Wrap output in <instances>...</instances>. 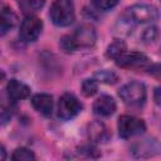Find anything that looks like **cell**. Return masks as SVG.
<instances>
[{"label": "cell", "instance_id": "7", "mask_svg": "<svg viewBox=\"0 0 161 161\" xmlns=\"http://www.w3.org/2000/svg\"><path fill=\"white\" fill-rule=\"evenodd\" d=\"M160 152V145L156 138H143L136 141L131 147V153L137 158H148Z\"/></svg>", "mask_w": 161, "mask_h": 161}, {"label": "cell", "instance_id": "2", "mask_svg": "<svg viewBox=\"0 0 161 161\" xmlns=\"http://www.w3.org/2000/svg\"><path fill=\"white\" fill-rule=\"evenodd\" d=\"M49 16L57 26L70 25L75 18L73 0H54L50 6Z\"/></svg>", "mask_w": 161, "mask_h": 161}, {"label": "cell", "instance_id": "16", "mask_svg": "<svg viewBox=\"0 0 161 161\" xmlns=\"http://www.w3.org/2000/svg\"><path fill=\"white\" fill-rule=\"evenodd\" d=\"M11 158L14 161H30V160H35V155L31 150L26 147H19L13 152Z\"/></svg>", "mask_w": 161, "mask_h": 161}, {"label": "cell", "instance_id": "15", "mask_svg": "<svg viewBox=\"0 0 161 161\" xmlns=\"http://www.w3.org/2000/svg\"><path fill=\"white\" fill-rule=\"evenodd\" d=\"M127 49H126V43L123 42V40H114L113 43H111L109 45H108V48H107V50H106V55L108 57V58H112V59H117L121 54H123L125 52H126Z\"/></svg>", "mask_w": 161, "mask_h": 161}, {"label": "cell", "instance_id": "1", "mask_svg": "<svg viewBox=\"0 0 161 161\" xmlns=\"http://www.w3.org/2000/svg\"><path fill=\"white\" fill-rule=\"evenodd\" d=\"M158 19L157 8L147 4H136L128 6L122 14V20L126 24H146L153 23Z\"/></svg>", "mask_w": 161, "mask_h": 161}, {"label": "cell", "instance_id": "8", "mask_svg": "<svg viewBox=\"0 0 161 161\" xmlns=\"http://www.w3.org/2000/svg\"><path fill=\"white\" fill-rule=\"evenodd\" d=\"M70 35L75 43L77 49L78 48H91L94 45L96 39H97L96 29L91 24H82Z\"/></svg>", "mask_w": 161, "mask_h": 161}, {"label": "cell", "instance_id": "5", "mask_svg": "<svg viewBox=\"0 0 161 161\" xmlns=\"http://www.w3.org/2000/svg\"><path fill=\"white\" fill-rule=\"evenodd\" d=\"M83 106L82 103L78 101V98L72 94V93H64L58 102V117L60 119L68 121L74 118L80 111H82Z\"/></svg>", "mask_w": 161, "mask_h": 161}, {"label": "cell", "instance_id": "23", "mask_svg": "<svg viewBox=\"0 0 161 161\" xmlns=\"http://www.w3.org/2000/svg\"><path fill=\"white\" fill-rule=\"evenodd\" d=\"M79 152L80 153H84L88 157H97L96 155H93V152H98V150L96 147H93V146H82L79 148Z\"/></svg>", "mask_w": 161, "mask_h": 161}, {"label": "cell", "instance_id": "19", "mask_svg": "<svg viewBox=\"0 0 161 161\" xmlns=\"http://www.w3.org/2000/svg\"><path fill=\"white\" fill-rule=\"evenodd\" d=\"M45 0H23L20 6L25 13H33V11H38L43 8Z\"/></svg>", "mask_w": 161, "mask_h": 161}, {"label": "cell", "instance_id": "24", "mask_svg": "<svg viewBox=\"0 0 161 161\" xmlns=\"http://www.w3.org/2000/svg\"><path fill=\"white\" fill-rule=\"evenodd\" d=\"M6 158V150L5 147L0 143V160H5Z\"/></svg>", "mask_w": 161, "mask_h": 161}, {"label": "cell", "instance_id": "21", "mask_svg": "<svg viewBox=\"0 0 161 161\" xmlns=\"http://www.w3.org/2000/svg\"><path fill=\"white\" fill-rule=\"evenodd\" d=\"M119 0H92V4L94 5V8H97L98 10L102 11H107L113 9Z\"/></svg>", "mask_w": 161, "mask_h": 161}, {"label": "cell", "instance_id": "9", "mask_svg": "<svg viewBox=\"0 0 161 161\" xmlns=\"http://www.w3.org/2000/svg\"><path fill=\"white\" fill-rule=\"evenodd\" d=\"M116 63L121 68L138 69L148 64V58L141 52H125L116 59Z\"/></svg>", "mask_w": 161, "mask_h": 161}, {"label": "cell", "instance_id": "6", "mask_svg": "<svg viewBox=\"0 0 161 161\" xmlns=\"http://www.w3.org/2000/svg\"><path fill=\"white\" fill-rule=\"evenodd\" d=\"M43 29V23L38 16L26 15L20 24V38L24 42H35Z\"/></svg>", "mask_w": 161, "mask_h": 161}, {"label": "cell", "instance_id": "12", "mask_svg": "<svg viewBox=\"0 0 161 161\" xmlns=\"http://www.w3.org/2000/svg\"><path fill=\"white\" fill-rule=\"evenodd\" d=\"M116 111V102L111 96H101L93 103V112L101 117H108Z\"/></svg>", "mask_w": 161, "mask_h": 161}, {"label": "cell", "instance_id": "22", "mask_svg": "<svg viewBox=\"0 0 161 161\" xmlns=\"http://www.w3.org/2000/svg\"><path fill=\"white\" fill-rule=\"evenodd\" d=\"M157 35H158V31H157V28L156 26H150V28H147V29H145L143 30V33H142V40L145 42V43H152V42H155L156 40V38H157Z\"/></svg>", "mask_w": 161, "mask_h": 161}, {"label": "cell", "instance_id": "18", "mask_svg": "<svg viewBox=\"0 0 161 161\" xmlns=\"http://www.w3.org/2000/svg\"><path fill=\"white\" fill-rule=\"evenodd\" d=\"M80 89H82V93L86 96V97H92L97 93L98 91V82L93 78V79H84L82 82V86H80Z\"/></svg>", "mask_w": 161, "mask_h": 161}, {"label": "cell", "instance_id": "17", "mask_svg": "<svg viewBox=\"0 0 161 161\" xmlns=\"http://www.w3.org/2000/svg\"><path fill=\"white\" fill-rule=\"evenodd\" d=\"M94 79L97 82H101V83L113 84L118 80V77H117L116 73H113L111 70H101V72H97L94 74Z\"/></svg>", "mask_w": 161, "mask_h": 161}, {"label": "cell", "instance_id": "20", "mask_svg": "<svg viewBox=\"0 0 161 161\" xmlns=\"http://www.w3.org/2000/svg\"><path fill=\"white\" fill-rule=\"evenodd\" d=\"M59 47H60V49H62L63 52H65V53H72V52L77 50L75 43H74V40H73V38H72L70 34L63 35V36L60 38V40H59Z\"/></svg>", "mask_w": 161, "mask_h": 161}, {"label": "cell", "instance_id": "10", "mask_svg": "<svg viewBox=\"0 0 161 161\" xmlns=\"http://www.w3.org/2000/svg\"><path fill=\"white\" fill-rule=\"evenodd\" d=\"M6 94L13 102H16L28 98L30 96V88L18 79H10L6 86Z\"/></svg>", "mask_w": 161, "mask_h": 161}, {"label": "cell", "instance_id": "14", "mask_svg": "<svg viewBox=\"0 0 161 161\" xmlns=\"http://www.w3.org/2000/svg\"><path fill=\"white\" fill-rule=\"evenodd\" d=\"M16 15L9 6L0 8V35H5L16 24Z\"/></svg>", "mask_w": 161, "mask_h": 161}, {"label": "cell", "instance_id": "4", "mask_svg": "<svg viewBox=\"0 0 161 161\" xmlns=\"http://www.w3.org/2000/svg\"><path fill=\"white\" fill-rule=\"evenodd\" d=\"M146 131V125L142 119L123 114L118 118V135L121 138H130L141 135Z\"/></svg>", "mask_w": 161, "mask_h": 161}, {"label": "cell", "instance_id": "25", "mask_svg": "<svg viewBox=\"0 0 161 161\" xmlns=\"http://www.w3.org/2000/svg\"><path fill=\"white\" fill-rule=\"evenodd\" d=\"M158 92H160V88H158V87H157V88H155V102H156V104H158V103H160Z\"/></svg>", "mask_w": 161, "mask_h": 161}, {"label": "cell", "instance_id": "11", "mask_svg": "<svg viewBox=\"0 0 161 161\" xmlns=\"http://www.w3.org/2000/svg\"><path fill=\"white\" fill-rule=\"evenodd\" d=\"M88 137L91 141L97 142V143H103L107 142L111 137V133L106 125L101 121H93L92 123L88 125Z\"/></svg>", "mask_w": 161, "mask_h": 161}, {"label": "cell", "instance_id": "13", "mask_svg": "<svg viewBox=\"0 0 161 161\" xmlns=\"http://www.w3.org/2000/svg\"><path fill=\"white\" fill-rule=\"evenodd\" d=\"M31 104L35 108V111H38L39 113H42L45 117L50 116L53 112V97L50 94L38 93V94L33 96Z\"/></svg>", "mask_w": 161, "mask_h": 161}, {"label": "cell", "instance_id": "3", "mask_svg": "<svg viewBox=\"0 0 161 161\" xmlns=\"http://www.w3.org/2000/svg\"><path fill=\"white\" fill-rule=\"evenodd\" d=\"M118 96L123 101L125 104L131 107H140L146 101V87L141 82H130L121 87L118 91Z\"/></svg>", "mask_w": 161, "mask_h": 161}]
</instances>
